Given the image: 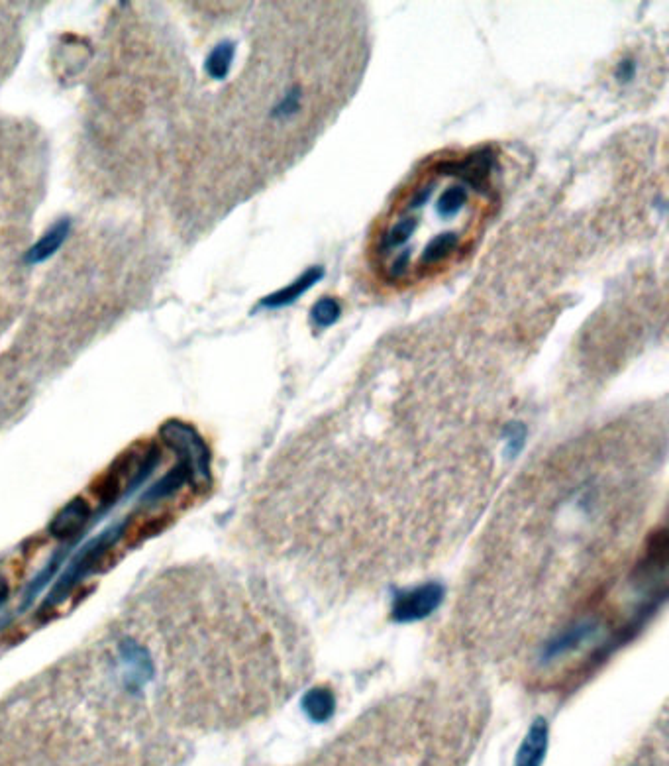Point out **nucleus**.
Wrapping results in <instances>:
<instances>
[{
  "instance_id": "1a4fd4ad",
  "label": "nucleus",
  "mask_w": 669,
  "mask_h": 766,
  "mask_svg": "<svg viewBox=\"0 0 669 766\" xmlns=\"http://www.w3.org/2000/svg\"><path fill=\"white\" fill-rule=\"evenodd\" d=\"M69 230H71V220H57L32 248H28V252L24 256L26 264L34 266V264H42L48 258H52L53 254L61 248V244L67 240Z\"/></svg>"
},
{
  "instance_id": "20e7f679",
  "label": "nucleus",
  "mask_w": 669,
  "mask_h": 766,
  "mask_svg": "<svg viewBox=\"0 0 669 766\" xmlns=\"http://www.w3.org/2000/svg\"><path fill=\"white\" fill-rule=\"evenodd\" d=\"M161 440L177 454L195 486H206L210 482V450L199 431L179 419H169L159 429Z\"/></svg>"
},
{
  "instance_id": "0eeeda50",
  "label": "nucleus",
  "mask_w": 669,
  "mask_h": 766,
  "mask_svg": "<svg viewBox=\"0 0 669 766\" xmlns=\"http://www.w3.org/2000/svg\"><path fill=\"white\" fill-rule=\"evenodd\" d=\"M442 600V590L438 586H422L412 592H407L399 602L395 603V617L399 621H414L422 619L434 611V607Z\"/></svg>"
},
{
  "instance_id": "f257e3e1",
  "label": "nucleus",
  "mask_w": 669,
  "mask_h": 766,
  "mask_svg": "<svg viewBox=\"0 0 669 766\" xmlns=\"http://www.w3.org/2000/svg\"><path fill=\"white\" fill-rule=\"evenodd\" d=\"M495 167L489 148L422 167L375 226V274L405 287L460 262L495 209Z\"/></svg>"
},
{
  "instance_id": "6e6552de",
  "label": "nucleus",
  "mask_w": 669,
  "mask_h": 766,
  "mask_svg": "<svg viewBox=\"0 0 669 766\" xmlns=\"http://www.w3.org/2000/svg\"><path fill=\"white\" fill-rule=\"evenodd\" d=\"M324 275L322 268H310L301 277H297L293 283H289L287 287L263 297L259 301V307L263 309H281V307H287L291 305L293 301H297L303 293H307L310 287H314L318 283V279Z\"/></svg>"
},
{
  "instance_id": "2eb2a0df",
  "label": "nucleus",
  "mask_w": 669,
  "mask_h": 766,
  "mask_svg": "<svg viewBox=\"0 0 669 766\" xmlns=\"http://www.w3.org/2000/svg\"><path fill=\"white\" fill-rule=\"evenodd\" d=\"M307 708H309L312 717L324 719L334 710V698H332V694L328 690L316 688L307 696Z\"/></svg>"
},
{
  "instance_id": "f3484780",
  "label": "nucleus",
  "mask_w": 669,
  "mask_h": 766,
  "mask_svg": "<svg viewBox=\"0 0 669 766\" xmlns=\"http://www.w3.org/2000/svg\"><path fill=\"white\" fill-rule=\"evenodd\" d=\"M6 598H8V586H6V582H4V578L0 576V605L6 602Z\"/></svg>"
},
{
  "instance_id": "423d86ee",
  "label": "nucleus",
  "mask_w": 669,
  "mask_h": 766,
  "mask_svg": "<svg viewBox=\"0 0 669 766\" xmlns=\"http://www.w3.org/2000/svg\"><path fill=\"white\" fill-rule=\"evenodd\" d=\"M91 521V507L83 497L71 499L61 507L50 523V535L57 541H73Z\"/></svg>"
},
{
  "instance_id": "9b49d317",
  "label": "nucleus",
  "mask_w": 669,
  "mask_h": 766,
  "mask_svg": "<svg viewBox=\"0 0 669 766\" xmlns=\"http://www.w3.org/2000/svg\"><path fill=\"white\" fill-rule=\"evenodd\" d=\"M234 55H236V44H234V42L224 40V42L216 44V46L212 48V52L206 57V75H208L210 79H214V81H222V79H226V75H228L230 69H232Z\"/></svg>"
},
{
  "instance_id": "dca6fc26",
  "label": "nucleus",
  "mask_w": 669,
  "mask_h": 766,
  "mask_svg": "<svg viewBox=\"0 0 669 766\" xmlns=\"http://www.w3.org/2000/svg\"><path fill=\"white\" fill-rule=\"evenodd\" d=\"M622 75H624V79H630L634 75V63L632 61H626L624 65H620L618 77H622Z\"/></svg>"
},
{
  "instance_id": "f03ea898",
  "label": "nucleus",
  "mask_w": 669,
  "mask_h": 766,
  "mask_svg": "<svg viewBox=\"0 0 669 766\" xmlns=\"http://www.w3.org/2000/svg\"><path fill=\"white\" fill-rule=\"evenodd\" d=\"M473 733V723L462 719H375L338 739L310 766H462Z\"/></svg>"
},
{
  "instance_id": "9d476101",
  "label": "nucleus",
  "mask_w": 669,
  "mask_h": 766,
  "mask_svg": "<svg viewBox=\"0 0 669 766\" xmlns=\"http://www.w3.org/2000/svg\"><path fill=\"white\" fill-rule=\"evenodd\" d=\"M187 484H191V474L189 470L183 466V464H177L171 472H167L159 482H155L154 486L146 492V495L142 497L144 503H155V501H161L173 493L179 492L181 488H185Z\"/></svg>"
},
{
  "instance_id": "39448f33",
  "label": "nucleus",
  "mask_w": 669,
  "mask_h": 766,
  "mask_svg": "<svg viewBox=\"0 0 669 766\" xmlns=\"http://www.w3.org/2000/svg\"><path fill=\"white\" fill-rule=\"evenodd\" d=\"M116 676L128 694H140L155 678L154 658L136 639H124L116 647Z\"/></svg>"
},
{
  "instance_id": "7ed1b4c3",
  "label": "nucleus",
  "mask_w": 669,
  "mask_h": 766,
  "mask_svg": "<svg viewBox=\"0 0 669 766\" xmlns=\"http://www.w3.org/2000/svg\"><path fill=\"white\" fill-rule=\"evenodd\" d=\"M124 529H126V521L114 523L99 537L91 539L85 547L81 548L75 554V558L71 560V564L67 566V570L63 572V576L59 578V582L53 586L52 594L48 596L46 605H57V603L63 602L71 590H75L87 576H91L106 558L110 548L120 541Z\"/></svg>"
},
{
  "instance_id": "ddd939ff",
  "label": "nucleus",
  "mask_w": 669,
  "mask_h": 766,
  "mask_svg": "<svg viewBox=\"0 0 669 766\" xmlns=\"http://www.w3.org/2000/svg\"><path fill=\"white\" fill-rule=\"evenodd\" d=\"M544 743H546V727L540 723L536 725L530 735H528V741L524 745V753L520 757V765L522 766H538L540 759H542V751H544Z\"/></svg>"
},
{
  "instance_id": "4468645a",
  "label": "nucleus",
  "mask_w": 669,
  "mask_h": 766,
  "mask_svg": "<svg viewBox=\"0 0 669 766\" xmlns=\"http://www.w3.org/2000/svg\"><path fill=\"white\" fill-rule=\"evenodd\" d=\"M303 99H305V95H303L301 87L289 89L281 97V101L271 109V118H275V120H289V118H293L297 112H301V109H303Z\"/></svg>"
},
{
  "instance_id": "f8f14e48",
  "label": "nucleus",
  "mask_w": 669,
  "mask_h": 766,
  "mask_svg": "<svg viewBox=\"0 0 669 766\" xmlns=\"http://www.w3.org/2000/svg\"><path fill=\"white\" fill-rule=\"evenodd\" d=\"M310 319L318 329H326L340 319V303L332 297H324L314 303L310 311Z\"/></svg>"
}]
</instances>
